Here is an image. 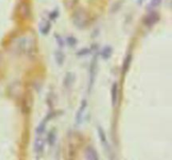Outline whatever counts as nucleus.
I'll return each instance as SVG.
<instances>
[{"mask_svg": "<svg viewBox=\"0 0 172 160\" xmlns=\"http://www.w3.org/2000/svg\"><path fill=\"white\" fill-rule=\"evenodd\" d=\"M71 72H67L66 76L65 77L64 79V86H66V87H69V86L71 83V80H72V78H71Z\"/></svg>", "mask_w": 172, "mask_h": 160, "instance_id": "nucleus-14", "label": "nucleus"}, {"mask_svg": "<svg viewBox=\"0 0 172 160\" xmlns=\"http://www.w3.org/2000/svg\"><path fill=\"white\" fill-rule=\"evenodd\" d=\"M66 42L70 46H74L77 43V39L73 37V36H69L66 39Z\"/></svg>", "mask_w": 172, "mask_h": 160, "instance_id": "nucleus-15", "label": "nucleus"}, {"mask_svg": "<svg viewBox=\"0 0 172 160\" xmlns=\"http://www.w3.org/2000/svg\"><path fill=\"white\" fill-rule=\"evenodd\" d=\"M51 28V25L49 21L45 20L39 24V31L43 35H46L50 32Z\"/></svg>", "mask_w": 172, "mask_h": 160, "instance_id": "nucleus-7", "label": "nucleus"}, {"mask_svg": "<svg viewBox=\"0 0 172 160\" xmlns=\"http://www.w3.org/2000/svg\"><path fill=\"white\" fill-rule=\"evenodd\" d=\"M46 123H47V120L45 118L43 121L39 123V126L36 127V130H35V132H36V133H37V134L38 135L43 134V132H45V130Z\"/></svg>", "mask_w": 172, "mask_h": 160, "instance_id": "nucleus-12", "label": "nucleus"}, {"mask_svg": "<svg viewBox=\"0 0 172 160\" xmlns=\"http://www.w3.org/2000/svg\"><path fill=\"white\" fill-rule=\"evenodd\" d=\"M131 61H132V55H128L127 57L125 58L124 62V65H123V74H125L126 72L128 71L129 66H130V64H131Z\"/></svg>", "mask_w": 172, "mask_h": 160, "instance_id": "nucleus-10", "label": "nucleus"}, {"mask_svg": "<svg viewBox=\"0 0 172 160\" xmlns=\"http://www.w3.org/2000/svg\"><path fill=\"white\" fill-rule=\"evenodd\" d=\"M55 57H56V61L58 65H62L65 61V55L64 53L62 51H56V55H55Z\"/></svg>", "mask_w": 172, "mask_h": 160, "instance_id": "nucleus-9", "label": "nucleus"}, {"mask_svg": "<svg viewBox=\"0 0 172 160\" xmlns=\"http://www.w3.org/2000/svg\"><path fill=\"white\" fill-rule=\"evenodd\" d=\"M85 153H86V158L87 159H90V160H98L99 159V156L98 153V152L96 151V149H95L94 147H87L86 148V152H85Z\"/></svg>", "mask_w": 172, "mask_h": 160, "instance_id": "nucleus-4", "label": "nucleus"}, {"mask_svg": "<svg viewBox=\"0 0 172 160\" xmlns=\"http://www.w3.org/2000/svg\"><path fill=\"white\" fill-rule=\"evenodd\" d=\"M112 53V49L111 46H105L103 48V50L101 52V55L103 57V59L108 60L111 57Z\"/></svg>", "mask_w": 172, "mask_h": 160, "instance_id": "nucleus-8", "label": "nucleus"}, {"mask_svg": "<svg viewBox=\"0 0 172 160\" xmlns=\"http://www.w3.org/2000/svg\"><path fill=\"white\" fill-rule=\"evenodd\" d=\"M34 151L37 153V154L42 153L45 148V142L41 138H37L34 142Z\"/></svg>", "mask_w": 172, "mask_h": 160, "instance_id": "nucleus-5", "label": "nucleus"}, {"mask_svg": "<svg viewBox=\"0 0 172 160\" xmlns=\"http://www.w3.org/2000/svg\"><path fill=\"white\" fill-rule=\"evenodd\" d=\"M86 106H87V102H86V100H82L81 106H80V108L77 111V115H76V122H77V124H80L82 122V118H83V113H84V112L86 110Z\"/></svg>", "mask_w": 172, "mask_h": 160, "instance_id": "nucleus-3", "label": "nucleus"}, {"mask_svg": "<svg viewBox=\"0 0 172 160\" xmlns=\"http://www.w3.org/2000/svg\"><path fill=\"white\" fill-rule=\"evenodd\" d=\"M90 52L91 51L88 48H83V49H82V50H80V51H78L77 53V55H79V56H83V55H88Z\"/></svg>", "mask_w": 172, "mask_h": 160, "instance_id": "nucleus-16", "label": "nucleus"}, {"mask_svg": "<svg viewBox=\"0 0 172 160\" xmlns=\"http://www.w3.org/2000/svg\"><path fill=\"white\" fill-rule=\"evenodd\" d=\"M56 40H57V44H58V45H59L60 48H63L65 45V42H64V40H63V39L61 38L60 35H57V34H56Z\"/></svg>", "mask_w": 172, "mask_h": 160, "instance_id": "nucleus-17", "label": "nucleus"}, {"mask_svg": "<svg viewBox=\"0 0 172 160\" xmlns=\"http://www.w3.org/2000/svg\"><path fill=\"white\" fill-rule=\"evenodd\" d=\"M58 15H59V13L57 12V11H54V12H52L50 14V19H51V20H54V19H56V18L58 17Z\"/></svg>", "mask_w": 172, "mask_h": 160, "instance_id": "nucleus-18", "label": "nucleus"}, {"mask_svg": "<svg viewBox=\"0 0 172 160\" xmlns=\"http://www.w3.org/2000/svg\"><path fill=\"white\" fill-rule=\"evenodd\" d=\"M159 17L158 16V14L156 13H150L149 15H147L146 17L144 18V25L149 27L155 25L157 22L159 21Z\"/></svg>", "mask_w": 172, "mask_h": 160, "instance_id": "nucleus-2", "label": "nucleus"}, {"mask_svg": "<svg viewBox=\"0 0 172 160\" xmlns=\"http://www.w3.org/2000/svg\"><path fill=\"white\" fill-rule=\"evenodd\" d=\"M97 67H98V57L95 55L93 59L91 62L90 65V80H89V91L92 87L94 84L95 78H96V73H97Z\"/></svg>", "mask_w": 172, "mask_h": 160, "instance_id": "nucleus-1", "label": "nucleus"}, {"mask_svg": "<svg viewBox=\"0 0 172 160\" xmlns=\"http://www.w3.org/2000/svg\"><path fill=\"white\" fill-rule=\"evenodd\" d=\"M98 136L99 138H100V140H101L102 143H103L104 146H105V145L108 146V141H107L106 135H105V132H104V131H103V129L101 127H98Z\"/></svg>", "mask_w": 172, "mask_h": 160, "instance_id": "nucleus-11", "label": "nucleus"}, {"mask_svg": "<svg viewBox=\"0 0 172 160\" xmlns=\"http://www.w3.org/2000/svg\"><path fill=\"white\" fill-rule=\"evenodd\" d=\"M118 86L116 82H114L112 85V89H111V99H112V106L116 105L117 101H118Z\"/></svg>", "mask_w": 172, "mask_h": 160, "instance_id": "nucleus-6", "label": "nucleus"}, {"mask_svg": "<svg viewBox=\"0 0 172 160\" xmlns=\"http://www.w3.org/2000/svg\"><path fill=\"white\" fill-rule=\"evenodd\" d=\"M56 131L55 130L51 131V132H49V134H48V137H47L48 143H49L50 145L53 146V145L55 144V143H56Z\"/></svg>", "mask_w": 172, "mask_h": 160, "instance_id": "nucleus-13", "label": "nucleus"}]
</instances>
